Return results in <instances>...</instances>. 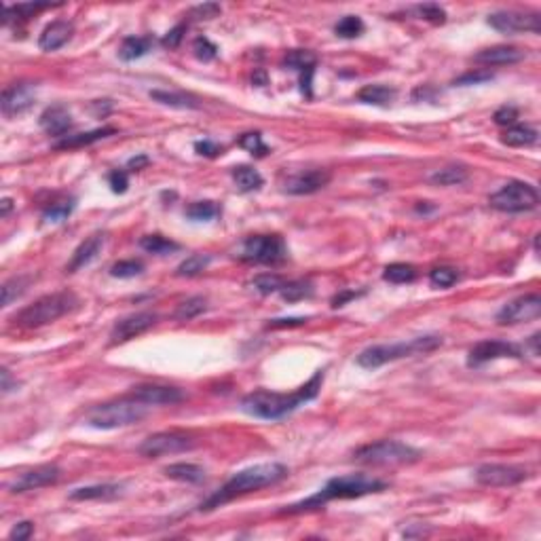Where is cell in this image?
<instances>
[{"label": "cell", "instance_id": "1", "mask_svg": "<svg viewBox=\"0 0 541 541\" xmlns=\"http://www.w3.org/2000/svg\"><path fill=\"white\" fill-rule=\"evenodd\" d=\"M322 380H324V370H318L303 387H298L292 393H275V391H267V389L252 391L241 400V410L248 413L250 417H256V419L279 421V419L292 415L303 404L318 398V393L322 389Z\"/></svg>", "mask_w": 541, "mask_h": 541}, {"label": "cell", "instance_id": "2", "mask_svg": "<svg viewBox=\"0 0 541 541\" xmlns=\"http://www.w3.org/2000/svg\"><path fill=\"white\" fill-rule=\"evenodd\" d=\"M385 488H387V482H383L379 478H373V476H366V474L338 476V478L328 480L325 487L320 488V492H315L309 499H303L294 505L283 507L279 514H303V512L320 510L328 501H334V499H358V497H364V495L383 492Z\"/></svg>", "mask_w": 541, "mask_h": 541}, {"label": "cell", "instance_id": "3", "mask_svg": "<svg viewBox=\"0 0 541 541\" xmlns=\"http://www.w3.org/2000/svg\"><path fill=\"white\" fill-rule=\"evenodd\" d=\"M285 476H288V467L281 465V463H258V465L246 467V470L237 472L231 480H226L224 487L220 488L218 492H214L206 503H201V510L203 512L216 510V507L241 497V495H248V492L261 490V488L270 487V485H277Z\"/></svg>", "mask_w": 541, "mask_h": 541}, {"label": "cell", "instance_id": "4", "mask_svg": "<svg viewBox=\"0 0 541 541\" xmlns=\"http://www.w3.org/2000/svg\"><path fill=\"white\" fill-rule=\"evenodd\" d=\"M442 336L438 334H425V336H417L410 340H402V343H391V345H373L368 349H364L358 355V366L366 368V370H375L380 368L389 362L402 360V358H413V355H423V353H432L438 347H442Z\"/></svg>", "mask_w": 541, "mask_h": 541}, {"label": "cell", "instance_id": "5", "mask_svg": "<svg viewBox=\"0 0 541 541\" xmlns=\"http://www.w3.org/2000/svg\"><path fill=\"white\" fill-rule=\"evenodd\" d=\"M146 415H148V406L138 402L136 398L127 395L121 400H112V402L93 406L87 413L85 423L96 430H116V428L133 425V423L142 421Z\"/></svg>", "mask_w": 541, "mask_h": 541}, {"label": "cell", "instance_id": "6", "mask_svg": "<svg viewBox=\"0 0 541 541\" xmlns=\"http://www.w3.org/2000/svg\"><path fill=\"white\" fill-rule=\"evenodd\" d=\"M76 305H79V300L72 292L47 294V296H41L39 300H34L32 305H28L26 309H21L13 318V324L21 325V328H41V325L51 324L55 320L64 318Z\"/></svg>", "mask_w": 541, "mask_h": 541}, {"label": "cell", "instance_id": "7", "mask_svg": "<svg viewBox=\"0 0 541 541\" xmlns=\"http://www.w3.org/2000/svg\"><path fill=\"white\" fill-rule=\"evenodd\" d=\"M421 450L398 442V440H379L366 446H360L353 452V459L366 465H410L421 459Z\"/></svg>", "mask_w": 541, "mask_h": 541}, {"label": "cell", "instance_id": "8", "mask_svg": "<svg viewBox=\"0 0 541 541\" xmlns=\"http://www.w3.org/2000/svg\"><path fill=\"white\" fill-rule=\"evenodd\" d=\"M488 206L497 212L505 214H520L535 210L540 206V193L533 184L522 180H512L503 184L497 193L488 197Z\"/></svg>", "mask_w": 541, "mask_h": 541}, {"label": "cell", "instance_id": "9", "mask_svg": "<svg viewBox=\"0 0 541 541\" xmlns=\"http://www.w3.org/2000/svg\"><path fill=\"white\" fill-rule=\"evenodd\" d=\"M239 258L252 265H279L288 258V248L279 235H252L243 241Z\"/></svg>", "mask_w": 541, "mask_h": 541}, {"label": "cell", "instance_id": "10", "mask_svg": "<svg viewBox=\"0 0 541 541\" xmlns=\"http://www.w3.org/2000/svg\"><path fill=\"white\" fill-rule=\"evenodd\" d=\"M195 448V438L184 432H159L148 435L140 446L138 452L148 459H159L167 455H178L184 450Z\"/></svg>", "mask_w": 541, "mask_h": 541}, {"label": "cell", "instance_id": "11", "mask_svg": "<svg viewBox=\"0 0 541 541\" xmlns=\"http://www.w3.org/2000/svg\"><path fill=\"white\" fill-rule=\"evenodd\" d=\"M474 478L482 487H514L529 478V470L512 463H485L476 470Z\"/></svg>", "mask_w": 541, "mask_h": 541}, {"label": "cell", "instance_id": "12", "mask_svg": "<svg viewBox=\"0 0 541 541\" xmlns=\"http://www.w3.org/2000/svg\"><path fill=\"white\" fill-rule=\"evenodd\" d=\"M487 24L501 34H518V32L540 34L541 30L537 13H520V11H497L488 15Z\"/></svg>", "mask_w": 541, "mask_h": 541}, {"label": "cell", "instance_id": "13", "mask_svg": "<svg viewBox=\"0 0 541 541\" xmlns=\"http://www.w3.org/2000/svg\"><path fill=\"white\" fill-rule=\"evenodd\" d=\"M541 315V296L540 294H525L507 305L501 307L497 313V324L512 325V324H527L533 322Z\"/></svg>", "mask_w": 541, "mask_h": 541}, {"label": "cell", "instance_id": "14", "mask_svg": "<svg viewBox=\"0 0 541 541\" xmlns=\"http://www.w3.org/2000/svg\"><path fill=\"white\" fill-rule=\"evenodd\" d=\"M159 315L153 311H140V313H131L123 320H118L116 324L112 325L110 330V343H125L129 338H136L140 334H144L146 330H151L153 325L157 324Z\"/></svg>", "mask_w": 541, "mask_h": 541}, {"label": "cell", "instance_id": "15", "mask_svg": "<svg viewBox=\"0 0 541 541\" xmlns=\"http://www.w3.org/2000/svg\"><path fill=\"white\" fill-rule=\"evenodd\" d=\"M499 358H522L520 347L507 340H482L476 347H472L467 355V366H482L487 362L499 360Z\"/></svg>", "mask_w": 541, "mask_h": 541}, {"label": "cell", "instance_id": "16", "mask_svg": "<svg viewBox=\"0 0 541 541\" xmlns=\"http://www.w3.org/2000/svg\"><path fill=\"white\" fill-rule=\"evenodd\" d=\"M129 395L146 406H171V404H180L184 400L182 389L169 387V385H153V383L133 387V391Z\"/></svg>", "mask_w": 541, "mask_h": 541}, {"label": "cell", "instance_id": "17", "mask_svg": "<svg viewBox=\"0 0 541 541\" xmlns=\"http://www.w3.org/2000/svg\"><path fill=\"white\" fill-rule=\"evenodd\" d=\"M34 98H36V91L30 83H15V85L6 87L2 91V102H0L2 114L6 118L24 114L34 104Z\"/></svg>", "mask_w": 541, "mask_h": 541}, {"label": "cell", "instance_id": "18", "mask_svg": "<svg viewBox=\"0 0 541 541\" xmlns=\"http://www.w3.org/2000/svg\"><path fill=\"white\" fill-rule=\"evenodd\" d=\"M330 171L325 169H309L303 173H296L283 182V191L288 195H311L325 188L330 184Z\"/></svg>", "mask_w": 541, "mask_h": 541}, {"label": "cell", "instance_id": "19", "mask_svg": "<svg viewBox=\"0 0 541 541\" xmlns=\"http://www.w3.org/2000/svg\"><path fill=\"white\" fill-rule=\"evenodd\" d=\"M57 478H59V467L54 465V463H47V465H39V467H34V470L24 472V474L9 487V490H11V492H28V490L49 487V485L57 482Z\"/></svg>", "mask_w": 541, "mask_h": 541}, {"label": "cell", "instance_id": "20", "mask_svg": "<svg viewBox=\"0 0 541 541\" xmlns=\"http://www.w3.org/2000/svg\"><path fill=\"white\" fill-rule=\"evenodd\" d=\"M104 243H106V233H93V235H89V237L74 250L70 263L66 265V273H76L79 269L87 267L89 263H93V261L98 258V254L102 252Z\"/></svg>", "mask_w": 541, "mask_h": 541}, {"label": "cell", "instance_id": "21", "mask_svg": "<svg viewBox=\"0 0 541 541\" xmlns=\"http://www.w3.org/2000/svg\"><path fill=\"white\" fill-rule=\"evenodd\" d=\"M41 127L55 138H66L68 129L72 127V114L70 110L66 108L64 104H54L49 108H45V112L39 118Z\"/></svg>", "mask_w": 541, "mask_h": 541}, {"label": "cell", "instance_id": "22", "mask_svg": "<svg viewBox=\"0 0 541 541\" xmlns=\"http://www.w3.org/2000/svg\"><path fill=\"white\" fill-rule=\"evenodd\" d=\"M72 34H74V26H72L70 21H66V19L51 21V24L43 30V34H41V39H39V47H41L43 51H57L59 47H64V45L72 39Z\"/></svg>", "mask_w": 541, "mask_h": 541}, {"label": "cell", "instance_id": "23", "mask_svg": "<svg viewBox=\"0 0 541 541\" xmlns=\"http://www.w3.org/2000/svg\"><path fill=\"white\" fill-rule=\"evenodd\" d=\"M525 59V51L518 47H507V45H497V47H488L474 55V61L485 64V66H507V64H516Z\"/></svg>", "mask_w": 541, "mask_h": 541}, {"label": "cell", "instance_id": "24", "mask_svg": "<svg viewBox=\"0 0 541 541\" xmlns=\"http://www.w3.org/2000/svg\"><path fill=\"white\" fill-rule=\"evenodd\" d=\"M114 133H116L114 127H100V129H93V131L66 136V138H61V140L55 144V148H59V151H66V148H83V146H89V144H93V142L104 140V138H110V136H114Z\"/></svg>", "mask_w": 541, "mask_h": 541}, {"label": "cell", "instance_id": "25", "mask_svg": "<svg viewBox=\"0 0 541 541\" xmlns=\"http://www.w3.org/2000/svg\"><path fill=\"white\" fill-rule=\"evenodd\" d=\"M165 476L171 480L188 482V485H199L206 480V470L195 465V463H171L165 467Z\"/></svg>", "mask_w": 541, "mask_h": 541}, {"label": "cell", "instance_id": "26", "mask_svg": "<svg viewBox=\"0 0 541 541\" xmlns=\"http://www.w3.org/2000/svg\"><path fill=\"white\" fill-rule=\"evenodd\" d=\"M153 47H155V41L151 36H127L118 49V57L125 61H133V59H140L146 54H151Z\"/></svg>", "mask_w": 541, "mask_h": 541}, {"label": "cell", "instance_id": "27", "mask_svg": "<svg viewBox=\"0 0 541 541\" xmlns=\"http://www.w3.org/2000/svg\"><path fill=\"white\" fill-rule=\"evenodd\" d=\"M121 485H96V487L74 488L70 492L72 501H93V499H114L121 495Z\"/></svg>", "mask_w": 541, "mask_h": 541}, {"label": "cell", "instance_id": "28", "mask_svg": "<svg viewBox=\"0 0 541 541\" xmlns=\"http://www.w3.org/2000/svg\"><path fill=\"white\" fill-rule=\"evenodd\" d=\"M535 142H537V129H533L531 125H512L503 133V144L514 146V148L533 146Z\"/></svg>", "mask_w": 541, "mask_h": 541}, {"label": "cell", "instance_id": "29", "mask_svg": "<svg viewBox=\"0 0 541 541\" xmlns=\"http://www.w3.org/2000/svg\"><path fill=\"white\" fill-rule=\"evenodd\" d=\"M393 98H395V89L387 85H366L358 91V100L373 106H387L393 102Z\"/></svg>", "mask_w": 541, "mask_h": 541}, {"label": "cell", "instance_id": "30", "mask_svg": "<svg viewBox=\"0 0 541 541\" xmlns=\"http://www.w3.org/2000/svg\"><path fill=\"white\" fill-rule=\"evenodd\" d=\"M283 68H290V70H296L300 74L305 72H315V66H318V57L313 51H307V49H294V51H288L285 57H283Z\"/></svg>", "mask_w": 541, "mask_h": 541}, {"label": "cell", "instance_id": "31", "mask_svg": "<svg viewBox=\"0 0 541 541\" xmlns=\"http://www.w3.org/2000/svg\"><path fill=\"white\" fill-rule=\"evenodd\" d=\"M233 180L237 184V188L241 193H252V191H258L263 186V176L250 167V165H239V167H233Z\"/></svg>", "mask_w": 541, "mask_h": 541}, {"label": "cell", "instance_id": "32", "mask_svg": "<svg viewBox=\"0 0 541 541\" xmlns=\"http://www.w3.org/2000/svg\"><path fill=\"white\" fill-rule=\"evenodd\" d=\"M151 98H153L155 102L163 104V106H171V108H199L197 98H193V96H188V93L155 89V91H151Z\"/></svg>", "mask_w": 541, "mask_h": 541}, {"label": "cell", "instance_id": "33", "mask_svg": "<svg viewBox=\"0 0 541 541\" xmlns=\"http://www.w3.org/2000/svg\"><path fill=\"white\" fill-rule=\"evenodd\" d=\"M465 180H467V169L461 165L442 167L430 176V182L435 186H457V184H463Z\"/></svg>", "mask_w": 541, "mask_h": 541}, {"label": "cell", "instance_id": "34", "mask_svg": "<svg viewBox=\"0 0 541 541\" xmlns=\"http://www.w3.org/2000/svg\"><path fill=\"white\" fill-rule=\"evenodd\" d=\"M206 309H208V300L203 296H191V298H186L178 305L173 318L178 322H191V320L199 318Z\"/></svg>", "mask_w": 541, "mask_h": 541}, {"label": "cell", "instance_id": "35", "mask_svg": "<svg viewBox=\"0 0 541 541\" xmlns=\"http://www.w3.org/2000/svg\"><path fill=\"white\" fill-rule=\"evenodd\" d=\"M140 248L146 250L148 254H159V256H165L169 252L180 250V246L176 241H171V239H167L163 235H146V237H142L140 239Z\"/></svg>", "mask_w": 541, "mask_h": 541}, {"label": "cell", "instance_id": "36", "mask_svg": "<svg viewBox=\"0 0 541 541\" xmlns=\"http://www.w3.org/2000/svg\"><path fill=\"white\" fill-rule=\"evenodd\" d=\"M383 279L389 283H410L417 279V269L406 263H393L387 265L383 270Z\"/></svg>", "mask_w": 541, "mask_h": 541}, {"label": "cell", "instance_id": "37", "mask_svg": "<svg viewBox=\"0 0 541 541\" xmlns=\"http://www.w3.org/2000/svg\"><path fill=\"white\" fill-rule=\"evenodd\" d=\"M281 298L288 300V303H296V300H303V298H309L313 294V285L311 281H305V279H296V281H285V285L281 288Z\"/></svg>", "mask_w": 541, "mask_h": 541}, {"label": "cell", "instance_id": "38", "mask_svg": "<svg viewBox=\"0 0 541 541\" xmlns=\"http://www.w3.org/2000/svg\"><path fill=\"white\" fill-rule=\"evenodd\" d=\"M212 263V256L210 254H191L184 263L178 265L176 269V275L180 277H195L199 273L208 269V265Z\"/></svg>", "mask_w": 541, "mask_h": 541}, {"label": "cell", "instance_id": "39", "mask_svg": "<svg viewBox=\"0 0 541 541\" xmlns=\"http://www.w3.org/2000/svg\"><path fill=\"white\" fill-rule=\"evenodd\" d=\"M220 214V206L216 201H195L186 208L184 216L195 222H206V220H214Z\"/></svg>", "mask_w": 541, "mask_h": 541}, {"label": "cell", "instance_id": "40", "mask_svg": "<svg viewBox=\"0 0 541 541\" xmlns=\"http://www.w3.org/2000/svg\"><path fill=\"white\" fill-rule=\"evenodd\" d=\"M30 277H11L9 281L2 283V307H9L13 300H17L26 290H28Z\"/></svg>", "mask_w": 541, "mask_h": 541}, {"label": "cell", "instance_id": "41", "mask_svg": "<svg viewBox=\"0 0 541 541\" xmlns=\"http://www.w3.org/2000/svg\"><path fill=\"white\" fill-rule=\"evenodd\" d=\"M285 285V279L275 275V273H261L252 279V288L261 294H273V292H281V288Z\"/></svg>", "mask_w": 541, "mask_h": 541}, {"label": "cell", "instance_id": "42", "mask_svg": "<svg viewBox=\"0 0 541 541\" xmlns=\"http://www.w3.org/2000/svg\"><path fill=\"white\" fill-rule=\"evenodd\" d=\"M336 36L340 39H358L364 32V21L358 15H345L336 26H334Z\"/></svg>", "mask_w": 541, "mask_h": 541}, {"label": "cell", "instance_id": "43", "mask_svg": "<svg viewBox=\"0 0 541 541\" xmlns=\"http://www.w3.org/2000/svg\"><path fill=\"white\" fill-rule=\"evenodd\" d=\"M237 144L241 146V148H246L250 155H254V157H267L269 155V146L263 142V136L258 133V131H250V133H243L239 140H237Z\"/></svg>", "mask_w": 541, "mask_h": 541}, {"label": "cell", "instance_id": "44", "mask_svg": "<svg viewBox=\"0 0 541 541\" xmlns=\"http://www.w3.org/2000/svg\"><path fill=\"white\" fill-rule=\"evenodd\" d=\"M74 212V199H64V201H55L54 206H49L43 212V220L45 222H64L66 218Z\"/></svg>", "mask_w": 541, "mask_h": 541}, {"label": "cell", "instance_id": "45", "mask_svg": "<svg viewBox=\"0 0 541 541\" xmlns=\"http://www.w3.org/2000/svg\"><path fill=\"white\" fill-rule=\"evenodd\" d=\"M459 281V270L452 267H435L430 270V283L433 288H450Z\"/></svg>", "mask_w": 541, "mask_h": 541}, {"label": "cell", "instance_id": "46", "mask_svg": "<svg viewBox=\"0 0 541 541\" xmlns=\"http://www.w3.org/2000/svg\"><path fill=\"white\" fill-rule=\"evenodd\" d=\"M144 270V265L140 261H118L110 267V275L118 277V279H129L136 277Z\"/></svg>", "mask_w": 541, "mask_h": 541}, {"label": "cell", "instance_id": "47", "mask_svg": "<svg viewBox=\"0 0 541 541\" xmlns=\"http://www.w3.org/2000/svg\"><path fill=\"white\" fill-rule=\"evenodd\" d=\"M415 13H417L421 19L432 21V24H435V26H440V24H444V21H446V11H444L440 4H433V2L419 4V6L415 9Z\"/></svg>", "mask_w": 541, "mask_h": 541}, {"label": "cell", "instance_id": "48", "mask_svg": "<svg viewBox=\"0 0 541 541\" xmlns=\"http://www.w3.org/2000/svg\"><path fill=\"white\" fill-rule=\"evenodd\" d=\"M193 51H195V57H197V59H201V61H212V59H216L218 47L210 39L199 36V39H195V43H193Z\"/></svg>", "mask_w": 541, "mask_h": 541}, {"label": "cell", "instance_id": "49", "mask_svg": "<svg viewBox=\"0 0 541 541\" xmlns=\"http://www.w3.org/2000/svg\"><path fill=\"white\" fill-rule=\"evenodd\" d=\"M487 81H492V72H488V70H476V72H465V74L459 76L452 85H480V83H487Z\"/></svg>", "mask_w": 541, "mask_h": 541}, {"label": "cell", "instance_id": "50", "mask_svg": "<svg viewBox=\"0 0 541 541\" xmlns=\"http://www.w3.org/2000/svg\"><path fill=\"white\" fill-rule=\"evenodd\" d=\"M492 118H495L497 125L512 127V125H516V121H518V108H514V106H501V108L492 114Z\"/></svg>", "mask_w": 541, "mask_h": 541}, {"label": "cell", "instance_id": "51", "mask_svg": "<svg viewBox=\"0 0 541 541\" xmlns=\"http://www.w3.org/2000/svg\"><path fill=\"white\" fill-rule=\"evenodd\" d=\"M32 533H34V522H30V520H24V522H17L13 529H11V533H9V540L11 541H26L32 537Z\"/></svg>", "mask_w": 541, "mask_h": 541}, {"label": "cell", "instance_id": "52", "mask_svg": "<svg viewBox=\"0 0 541 541\" xmlns=\"http://www.w3.org/2000/svg\"><path fill=\"white\" fill-rule=\"evenodd\" d=\"M220 11H222L220 4H216V2H206V4L195 6L191 11V17H195V19H212V17H218Z\"/></svg>", "mask_w": 541, "mask_h": 541}, {"label": "cell", "instance_id": "53", "mask_svg": "<svg viewBox=\"0 0 541 541\" xmlns=\"http://www.w3.org/2000/svg\"><path fill=\"white\" fill-rule=\"evenodd\" d=\"M108 184L112 188V193H125L127 186H129V180H127V173L123 169H114L108 173Z\"/></svg>", "mask_w": 541, "mask_h": 541}, {"label": "cell", "instance_id": "54", "mask_svg": "<svg viewBox=\"0 0 541 541\" xmlns=\"http://www.w3.org/2000/svg\"><path fill=\"white\" fill-rule=\"evenodd\" d=\"M184 32H186V24H178L173 30H169V32L165 34V39H163V45H165V47H169V49H176V47L182 43V39H184Z\"/></svg>", "mask_w": 541, "mask_h": 541}, {"label": "cell", "instance_id": "55", "mask_svg": "<svg viewBox=\"0 0 541 541\" xmlns=\"http://www.w3.org/2000/svg\"><path fill=\"white\" fill-rule=\"evenodd\" d=\"M195 151L201 157H218L222 153V146H218L212 140H199V142H195Z\"/></svg>", "mask_w": 541, "mask_h": 541}, {"label": "cell", "instance_id": "56", "mask_svg": "<svg viewBox=\"0 0 541 541\" xmlns=\"http://www.w3.org/2000/svg\"><path fill=\"white\" fill-rule=\"evenodd\" d=\"M303 324H307V318H283V320H270L267 328L269 330H277V328H292V325Z\"/></svg>", "mask_w": 541, "mask_h": 541}, {"label": "cell", "instance_id": "57", "mask_svg": "<svg viewBox=\"0 0 541 541\" xmlns=\"http://www.w3.org/2000/svg\"><path fill=\"white\" fill-rule=\"evenodd\" d=\"M0 380H2L0 389H2V393H4V395L17 389V379H13V377H11L9 368H2V370H0Z\"/></svg>", "mask_w": 541, "mask_h": 541}, {"label": "cell", "instance_id": "58", "mask_svg": "<svg viewBox=\"0 0 541 541\" xmlns=\"http://www.w3.org/2000/svg\"><path fill=\"white\" fill-rule=\"evenodd\" d=\"M151 163V159L146 157V155H138V157H133V159H129L127 163V167L131 169V171H140L142 167H146Z\"/></svg>", "mask_w": 541, "mask_h": 541}, {"label": "cell", "instance_id": "59", "mask_svg": "<svg viewBox=\"0 0 541 541\" xmlns=\"http://www.w3.org/2000/svg\"><path fill=\"white\" fill-rule=\"evenodd\" d=\"M355 296H358V292H343V294H338V296L332 298V307H343L347 300H351Z\"/></svg>", "mask_w": 541, "mask_h": 541}, {"label": "cell", "instance_id": "60", "mask_svg": "<svg viewBox=\"0 0 541 541\" xmlns=\"http://www.w3.org/2000/svg\"><path fill=\"white\" fill-rule=\"evenodd\" d=\"M252 81H254V85H261V87H263V85H267V74H265L263 70H258V72L252 76Z\"/></svg>", "mask_w": 541, "mask_h": 541}, {"label": "cell", "instance_id": "61", "mask_svg": "<svg viewBox=\"0 0 541 541\" xmlns=\"http://www.w3.org/2000/svg\"><path fill=\"white\" fill-rule=\"evenodd\" d=\"M529 345H531V349H533V355H540V332L531 336Z\"/></svg>", "mask_w": 541, "mask_h": 541}, {"label": "cell", "instance_id": "62", "mask_svg": "<svg viewBox=\"0 0 541 541\" xmlns=\"http://www.w3.org/2000/svg\"><path fill=\"white\" fill-rule=\"evenodd\" d=\"M11 210H13V201H11V199H2V210H0V216L6 218Z\"/></svg>", "mask_w": 541, "mask_h": 541}]
</instances>
